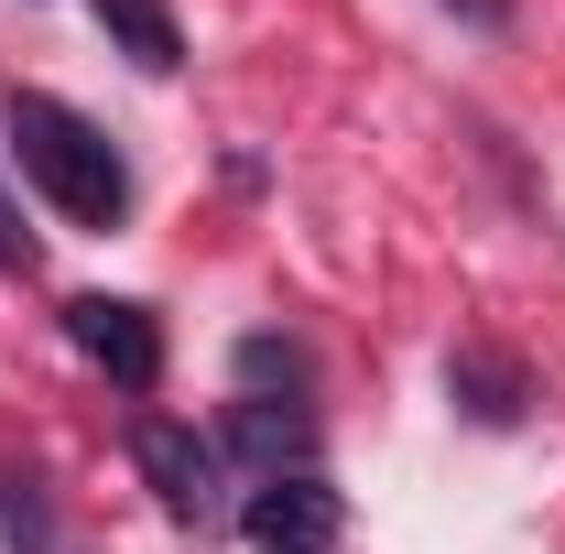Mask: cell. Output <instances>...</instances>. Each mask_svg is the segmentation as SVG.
<instances>
[{
    "label": "cell",
    "instance_id": "6da1fadb",
    "mask_svg": "<svg viewBox=\"0 0 565 554\" xmlns=\"http://www.w3.org/2000/svg\"><path fill=\"white\" fill-rule=\"evenodd\" d=\"M11 152H22V185L66 217V228H109V217L131 207V174H120L109 131L76 120L66 98H44V87H11Z\"/></svg>",
    "mask_w": 565,
    "mask_h": 554
},
{
    "label": "cell",
    "instance_id": "7a4b0ae2",
    "mask_svg": "<svg viewBox=\"0 0 565 554\" xmlns=\"http://www.w3.org/2000/svg\"><path fill=\"white\" fill-rule=\"evenodd\" d=\"M131 457H141V479L163 489V511H174V522H196V533L228 522V457H217L196 424L141 414V424H131Z\"/></svg>",
    "mask_w": 565,
    "mask_h": 554
},
{
    "label": "cell",
    "instance_id": "3957f363",
    "mask_svg": "<svg viewBox=\"0 0 565 554\" xmlns=\"http://www.w3.org/2000/svg\"><path fill=\"white\" fill-rule=\"evenodd\" d=\"M217 457H239L250 479H316V414L273 403V392H239L217 424Z\"/></svg>",
    "mask_w": 565,
    "mask_h": 554
},
{
    "label": "cell",
    "instance_id": "277c9868",
    "mask_svg": "<svg viewBox=\"0 0 565 554\" xmlns=\"http://www.w3.org/2000/svg\"><path fill=\"white\" fill-rule=\"evenodd\" d=\"M66 338L120 381V392H152L163 381V327H152V305H120V294H76L66 305Z\"/></svg>",
    "mask_w": 565,
    "mask_h": 554
},
{
    "label": "cell",
    "instance_id": "5b68a950",
    "mask_svg": "<svg viewBox=\"0 0 565 554\" xmlns=\"http://www.w3.org/2000/svg\"><path fill=\"white\" fill-rule=\"evenodd\" d=\"M239 522H250L262 554H327L338 544V489L327 479H262L239 500Z\"/></svg>",
    "mask_w": 565,
    "mask_h": 554
},
{
    "label": "cell",
    "instance_id": "8992f818",
    "mask_svg": "<svg viewBox=\"0 0 565 554\" xmlns=\"http://www.w3.org/2000/svg\"><path fill=\"white\" fill-rule=\"evenodd\" d=\"M446 403H457L468 424H490V435H500V424H522V414H533V370H522L511 348L468 338L457 359H446Z\"/></svg>",
    "mask_w": 565,
    "mask_h": 554
},
{
    "label": "cell",
    "instance_id": "52a82bcc",
    "mask_svg": "<svg viewBox=\"0 0 565 554\" xmlns=\"http://www.w3.org/2000/svg\"><path fill=\"white\" fill-rule=\"evenodd\" d=\"M87 11H98V33H109L141 76L185 66V22H174V0H87Z\"/></svg>",
    "mask_w": 565,
    "mask_h": 554
},
{
    "label": "cell",
    "instance_id": "ba28073f",
    "mask_svg": "<svg viewBox=\"0 0 565 554\" xmlns=\"http://www.w3.org/2000/svg\"><path fill=\"white\" fill-rule=\"evenodd\" d=\"M239 381H250V392H262V381L305 392V348H294V338H239Z\"/></svg>",
    "mask_w": 565,
    "mask_h": 554
},
{
    "label": "cell",
    "instance_id": "9c48e42d",
    "mask_svg": "<svg viewBox=\"0 0 565 554\" xmlns=\"http://www.w3.org/2000/svg\"><path fill=\"white\" fill-rule=\"evenodd\" d=\"M0 533H11V554H44V500H33V479H0Z\"/></svg>",
    "mask_w": 565,
    "mask_h": 554
},
{
    "label": "cell",
    "instance_id": "30bf717a",
    "mask_svg": "<svg viewBox=\"0 0 565 554\" xmlns=\"http://www.w3.org/2000/svg\"><path fill=\"white\" fill-rule=\"evenodd\" d=\"M22 262H33V228H22V207H11V196H0V273H22Z\"/></svg>",
    "mask_w": 565,
    "mask_h": 554
},
{
    "label": "cell",
    "instance_id": "8fae6325",
    "mask_svg": "<svg viewBox=\"0 0 565 554\" xmlns=\"http://www.w3.org/2000/svg\"><path fill=\"white\" fill-rule=\"evenodd\" d=\"M446 11H457L468 33H500V22H511V0H446Z\"/></svg>",
    "mask_w": 565,
    "mask_h": 554
}]
</instances>
